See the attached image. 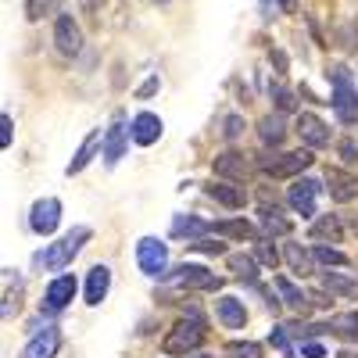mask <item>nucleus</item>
I'll list each match as a JSON object with an SVG mask.
<instances>
[{
    "instance_id": "21",
    "label": "nucleus",
    "mask_w": 358,
    "mask_h": 358,
    "mask_svg": "<svg viewBox=\"0 0 358 358\" xmlns=\"http://www.w3.org/2000/svg\"><path fill=\"white\" fill-rule=\"evenodd\" d=\"M97 151H104V136H101V129H94V133H90V136L83 140V147L76 151V158L69 162V176H79L90 162H94V155H97Z\"/></svg>"
},
{
    "instance_id": "46",
    "label": "nucleus",
    "mask_w": 358,
    "mask_h": 358,
    "mask_svg": "<svg viewBox=\"0 0 358 358\" xmlns=\"http://www.w3.org/2000/svg\"><path fill=\"white\" fill-rule=\"evenodd\" d=\"M280 11H294V0H280Z\"/></svg>"
},
{
    "instance_id": "16",
    "label": "nucleus",
    "mask_w": 358,
    "mask_h": 358,
    "mask_svg": "<svg viewBox=\"0 0 358 358\" xmlns=\"http://www.w3.org/2000/svg\"><path fill=\"white\" fill-rule=\"evenodd\" d=\"M212 169H215L219 179H233V183H244V179L251 176V165H248V158H244L241 151H222V155H215Z\"/></svg>"
},
{
    "instance_id": "31",
    "label": "nucleus",
    "mask_w": 358,
    "mask_h": 358,
    "mask_svg": "<svg viewBox=\"0 0 358 358\" xmlns=\"http://www.w3.org/2000/svg\"><path fill=\"white\" fill-rule=\"evenodd\" d=\"M226 358H262V344H255V341H229L226 344Z\"/></svg>"
},
{
    "instance_id": "3",
    "label": "nucleus",
    "mask_w": 358,
    "mask_h": 358,
    "mask_svg": "<svg viewBox=\"0 0 358 358\" xmlns=\"http://www.w3.org/2000/svg\"><path fill=\"white\" fill-rule=\"evenodd\" d=\"M90 241V229L86 226H76L72 233H65L57 244H50L43 255H40V265L47 268V273H62V268L72 265V258L83 251V244Z\"/></svg>"
},
{
    "instance_id": "32",
    "label": "nucleus",
    "mask_w": 358,
    "mask_h": 358,
    "mask_svg": "<svg viewBox=\"0 0 358 358\" xmlns=\"http://www.w3.org/2000/svg\"><path fill=\"white\" fill-rule=\"evenodd\" d=\"M255 258H258L265 268H276V265H280V255H276V248H273V241H268V236L255 241Z\"/></svg>"
},
{
    "instance_id": "20",
    "label": "nucleus",
    "mask_w": 358,
    "mask_h": 358,
    "mask_svg": "<svg viewBox=\"0 0 358 358\" xmlns=\"http://www.w3.org/2000/svg\"><path fill=\"white\" fill-rule=\"evenodd\" d=\"M258 226H262V233L265 236H290V229H294V222L280 212V208L273 204H262V212H258Z\"/></svg>"
},
{
    "instance_id": "2",
    "label": "nucleus",
    "mask_w": 358,
    "mask_h": 358,
    "mask_svg": "<svg viewBox=\"0 0 358 358\" xmlns=\"http://www.w3.org/2000/svg\"><path fill=\"white\" fill-rule=\"evenodd\" d=\"M326 79H330L334 86V111L344 126H351L355 118H358V94H355V86H351V72L344 65H334V69H326Z\"/></svg>"
},
{
    "instance_id": "44",
    "label": "nucleus",
    "mask_w": 358,
    "mask_h": 358,
    "mask_svg": "<svg viewBox=\"0 0 358 358\" xmlns=\"http://www.w3.org/2000/svg\"><path fill=\"white\" fill-rule=\"evenodd\" d=\"M280 8V0H262V11H265V18H273V11Z\"/></svg>"
},
{
    "instance_id": "11",
    "label": "nucleus",
    "mask_w": 358,
    "mask_h": 358,
    "mask_svg": "<svg viewBox=\"0 0 358 358\" xmlns=\"http://www.w3.org/2000/svg\"><path fill=\"white\" fill-rule=\"evenodd\" d=\"M76 290H79V283H76L72 273L54 276V280L47 283V290H43V305H47V312H62V308H69V301L76 297Z\"/></svg>"
},
{
    "instance_id": "40",
    "label": "nucleus",
    "mask_w": 358,
    "mask_h": 358,
    "mask_svg": "<svg viewBox=\"0 0 358 358\" xmlns=\"http://www.w3.org/2000/svg\"><path fill=\"white\" fill-rule=\"evenodd\" d=\"M301 358H326V348L315 344V341H305L301 344Z\"/></svg>"
},
{
    "instance_id": "7",
    "label": "nucleus",
    "mask_w": 358,
    "mask_h": 358,
    "mask_svg": "<svg viewBox=\"0 0 358 358\" xmlns=\"http://www.w3.org/2000/svg\"><path fill=\"white\" fill-rule=\"evenodd\" d=\"M136 265H140V273L147 276H165V268H169V248L158 241V236H143V241L136 244Z\"/></svg>"
},
{
    "instance_id": "17",
    "label": "nucleus",
    "mask_w": 358,
    "mask_h": 358,
    "mask_svg": "<svg viewBox=\"0 0 358 358\" xmlns=\"http://www.w3.org/2000/svg\"><path fill=\"white\" fill-rule=\"evenodd\" d=\"M215 315H219V322L226 326V330H244V322H248L244 301H241V297H233V294H222L215 301Z\"/></svg>"
},
{
    "instance_id": "35",
    "label": "nucleus",
    "mask_w": 358,
    "mask_h": 358,
    "mask_svg": "<svg viewBox=\"0 0 358 358\" xmlns=\"http://www.w3.org/2000/svg\"><path fill=\"white\" fill-rule=\"evenodd\" d=\"M287 330H290V326H273V334H268V344H273L276 351H283V355H290V337H287Z\"/></svg>"
},
{
    "instance_id": "30",
    "label": "nucleus",
    "mask_w": 358,
    "mask_h": 358,
    "mask_svg": "<svg viewBox=\"0 0 358 358\" xmlns=\"http://www.w3.org/2000/svg\"><path fill=\"white\" fill-rule=\"evenodd\" d=\"M273 287H276V294L283 297V305H290V308H301V305L308 301V294H301V287H294L287 276H273Z\"/></svg>"
},
{
    "instance_id": "4",
    "label": "nucleus",
    "mask_w": 358,
    "mask_h": 358,
    "mask_svg": "<svg viewBox=\"0 0 358 358\" xmlns=\"http://www.w3.org/2000/svg\"><path fill=\"white\" fill-rule=\"evenodd\" d=\"M312 151L301 147V151H290V155H258V169L265 176H276V179H287V176H301L305 169H312Z\"/></svg>"
},
{
    "instance_id": "1",
    "label": "nucleus",
    "mask_w": 358,
    "mask_h": 358,
    "mask_svg": "<svg viewBox=\"0 0 358 358\" xmlns=\"http://www.w3.org/2000/svg\"><path fill=\"white\" fill-rule=\"evenodd\" d=\"M201 344H204V322H201L197 312H190V319H179L172 330L165 334L162 351H165V355H190V351H197Z\"/></svg>"
},
{
    "instance_id": "43",
    "label": "nucleus",
    "mask_w": 358,
    "mask_h": 358,
    "mask_svg": "<svg viewBox=\"0 0 358 358\" xmlns=\"http://www.w3.org/2000/svg\"><path fill=\"white\" fill-rule=\"evenodd\" d=\"M308 301H312L315 308H326V305H330V301H326V294H322V290H312V294H308Z\"/></svg>"
},
{
    "instance_id": "45",
    "label": "nucleus",
    "mask_w": 358,
    "mask_h": 358,
    "mask_svg": "<svg viewBox=\"0 0 358 358\" xmlns=\"http://www.w3.org/2000/svg\"><path fill=\"white\" fill-rule=\"evenodd\" d=\"M273 62H276V69H280V72H287V57H283L280 50H273Z\"/></svg>"
},
{
    "instance_id": "15",
    "label": "nucleus",
    "mask_w": 358,
    "mask_h": 358,
    "mask_svg": "<svg viewBox=\"0 0 358 358\" xmlns=\"http://www.w3.org/2000/svg\"><path fill=\"white\" fill-rule=\"evenodd\" d=\"M294 129H297V136L305 140V147H326V143H330V129H326V122L319 115H312V111L297 115Z\"/></svg>"
},
{
    "instance_id": "29",
    "label": "nucleus",
    "mask_w": 358,
    "mask_h": 358,
    "mask_svg": "<svg viewBox=\"0 0 358 358\" xmlns=\"http://www.w3.org/2000/svg\"><path fill=\"white\" fill-rule=\"evenodd\" d=\"M322 287L341 297H358V280H351L344 273H322Z\"/></svg>"
},
{
    "instance_id": "8",
    "label": "nucleus",
    "mask_w": 358,
    "mask_h": 358,
    "mask_svg": "<svg viewBox=\"0 0 358 358\" xmlns=\"http://www.w3.org/2000/svg\"><path fill=\"white\" fill-rule=\"evenodd\" d=\"M129 136H133V129H126V115H122V111H115L111 126L104 129V165H108V169H115L118 162L126 158V143H129Z\"/></svg>"
},
{
    "instance_id": "9",
    "label": "nucleus",
    "mask_w": 358,
    "mask_h": 358,
    "mask_svg": "<svg viewBox=\"0 0 358 358\" xmlns=\"http://www.w3.org/2000/svg\"><path fill=\"white\" fill-rule=\"evenodd\" d=\"M57 226H62V201L57 197H43L33 204V212H29V229L36 236H50Z\"/></svg>"
},
{
    "instance_id": "5",
    "label": "nucleus",
    "mask_w": 358,
    "mask_h": 358,
    "mask_svg": "<svg viewBox=\"0 0 358 358\" xmlns=\"http://www.w3.org/2000/svg\"><path fill=\"white\" fill-rule=\"evenodd\" d=\"M326 187L319 183V179H308V176H297L294 183L287 187V204L294 208L301 219H315V204H319V194Z\"/></svg>"
},
{
    "instance_id": "39",
    "label": "nucleus",
    "mask_w": 358,
    "mask_h": 358,
    "mask_svg": "<svg viewBox=\"0 0 358 358\" xmlns=\"http://www.w3.org/2000/svg\"><path fill=\"white\" fill-rule=\"evenodd\" d=\"M0 147H4V151L11 147V115L8 111L0 115Z\"/></svg>"
},
{
    "instance_id": "28",
    "label": "nucleus",
    "mask_w": 358,
    "mask_h": 358,
    "mask_svg": "<svg viewBox=\"0 0 358 358\" xmlns=\"http://www.w3.org/2000/svg\"><path fill=\"white\" fill-rule=\"evenodd\" d=\"M330 330L341 341H358V312H337L330 319Z\"/></svg>"
},
{
    "instance_id": "12",
    "label": "nucleus",
    "mask_w": 358,
    "mask_h": 358,
    "mask_svg": "<svg viewBox=\"0 0 358 358\" xmlns=\"http://www.w3.org/2000/svg\"><path fill=\"white\" fill-rule=\"evenodd\" d=\"M54 47L62 50L65 57H76L83 50V33H79V25L72 15H57L54 18Z\"/></svg>"
},
{
    "instance_id": "37",
    "label": "nucleus",
    "mask_w": 358,
    "mask_h": 358,
    "mask_svg": "<svg viewBox=\"0 0 358 358\" xmlns=\"http://www.w3.org/2000/svg\"><path fill=\"white\" fill-rule=\"evenodd\" d=\"M222 126H226V129H222V136H226V140H233V136H241V129H244V118H241V115H229Z\"/></svg>"
},
{
    "instance_id": "6",
    "label": "nucleus",
    "mask_w": 358,
    "mask_h": 358,
    "mask_svg": "<svg viewBox=\"0 0 358 358\" xmlns=\"http://www.w3.org/2000/svg\"><path fill=\"white\" fill-rule=\"evenodd\" d=\"M165 280H169L172 287H179V290H219V287H222V276L208 273L204 265H190V262H183L179 268L165 273Z\"/></svg>"
},
{
    "instance_id": "14",
    "label": "nucleus",
    "mask_w": 358,
    "mask_h": 358,
    "mask_svg": "<svg viewBox=\"0 0 358 358\" xmlns=\"http://www.w3.org/2000/svg\"><path fill=\"white\" fill-rule=\"evenodd\" d=\"M57 348H62V330H57V326H43V330L22 348L18 358H54Z\"/></svg>"
},
{
    "instance_id": "27",
    "label": "nucleus",
    "mask_w": 358,
    "mask_h": 358,
    "mask_svg": "<svg viewBox=\"0 0 358 358\" xmlns=\"http://www.w3.org/2000/svg\"><path fill=\"white\" fill-rule=\"evenodd\" d=\"M287 265L294 268L297 276H312L315 273V255L305 251L301 244H287Z\"/></svg>"
},
{
    "instance_id": "38",
    "label": "nucleus",
    "mask_w": 358,
    "mask_h": 358,
    "mask_svg": "<svg viewBox=\"0 0 358 358\" xmlns=\"http://www.w3.org/2000/svg\"><path fill=\"white\" fill-rule=\"evenodd\" d=\"M337 151H341V158H344L348 165H358V147H355V140H341Z\"/></svg>"
},
{
    "instance_id": "10",
    "label": "nucleus",
    "mask_w": 358,
    "mask_h": 358,
    "mask_svg": "<svg viewBox=\"0 0 358 358\" xmlns=\"http://www.w3.org/2000/svg\"><path fill=\"white\" fill-rule=\"evenodd\" d=\"M322 183H326V190H330V197H334L337 204H348V201L358 197V176H355V172H344V169H337V165L326 169Z\"/></svg>"
},
{
    "instance_id": "23",
    "label": "nucleus",
    "mask_w": 358,
    "mask_h": 358,
    "mask_svg": "<svg viewBox=\"0 0 358 358\" xmlns=\"http://www.w3.org/2000/svg\"><path fill=\"white\" fill-rule=\"evenodd\" d=\"M258 140H262L265 147H273V151H276V147L287 140V126H283V118H280V115H265L262 122H258Z\"/></svg>"
},
{
    "instance_id": "19",
    "label": "nucleus",
    "mask_w": 358,
    "mask_h": 358,
    "mask_svg": "<svg viewBox=\"0 0 358 358\" xmlns=\"http://www.w3.org/2000/svg\"><path fill=\"white\" fill-rule=\"evenodd\" d=\"M108 287H111V268L108 265H94L86 273V305H101L108 297Z\"/></svg>"
},
{
    "instance_id": "48",
    "label": "nucleus",
    "mask_w": 358,
    "mask_h": 358,
    "mask_svg": "<svg viewBox=\"0 0 358 358\" xmlns=\"http://www.w3.org/2000/svg\"><path fill=\"white\" fill-rule=\"evenodd\" d=\"M194 358H212V355H194Z\"/></svg>"
},
{
    "instance_id": "41",
    "label": "nucleus",
    "mask_w": 358,
    "mask_h": 358,
    "mask_svg": "<svg viewBox=\"0 0 358 358\" xmlns=\"http://www.w3.org/2000/svg\"><path fill=\"white\" fill-rule=\"evenodd\" d=\"M43 11H47V0H25V15L33 18V22H36Z\"/></svg>"
},
{
    "instance_id": "36",
    "label": "nucleus",
    "mask_w": 358,
    "mask_h": 358,
    "mask_svg": "<svg viewBox=\"0 0 358 358\" xmlns=\"http://www.w3.org/2000/svg\"><path fill=\"white\" fill-rule=\"evenodd\" d=\"M190 248L204 251V255H226V244H219V241H190Z\"/></svg>"
},
{
    "instance_id": "26",
    "label": "nucleus",
    "mask_w": 358,
    "mask_h": 358,
    "mask_svg": "<svg viewBox=\"0 0 358 358\" xmlns=\"http://www.w3.org/2000/svg\"><path fill=\"white\" fill-rule=\"evenodd\" d=\"M201 233H212V222H201V219H194V215H179L176 222H172V236L176 241H201Z\"/></svg>"
},
{
    "instance_id": "18",
    "label": "nucleus",
    "mask_w": 358,
    "mask_h": 358,
    "mask_svg": "<svg viewBox=\"0 0 358 358\" xmlns=\"http://www.w3.org/2000/svg\"><path fill=\"white\" fill-rule=\"evenodd\" d=\"M129 129H133V143L151 147V143H158V136H162V118H158L155 111H140L133 122H129Z\"/></svg>"
},
{
    "instance_id": "42",
    "label": "nucleus",
    "mask_w": 358,
    "mask_h": 358,
    "mask_svg": "<svg viewBox=\"0 0 358 358\" xmlns=\"http://www.w3.org/2000/svg\"><path fill=\"white\" fill-rule=\"evenodd\" d=\"M158 86H162V79H158V76H151V79H147V83L136 90V97H151V94H158Z\"/></svg>"
},
{
    "instance_id": "13",
    "label": "nucleus",
    "mask_w": 358,
    "mask_h": 358,
    "mask_svg": "<svg viewBox=\"0 0 358 358\" xmlns=\"http://www.w3.org/2000/svg\"><path fill=\"white\" fill-rule=\"evenodd\" d=\"M204 194L222 208H233V212H241V208L248 204V190L241 183H233V179H212V183L204 187Z\"/></svg>"
},
{
    "instance_id": "33",
    "label": "nucleus",
    "mask_w": 358,
    "mask_h": 358,
    "mask_svg": "<svg viewBox=\"0 0 358 358\" xmlns=\"http://www.w3.org/2000/svg\"><path fill=\"white\" fill-rule=\"evenodd\" d=\"M312 255H315V262H319V265H351V262H348V255H341L337 248H326V244H315V248H312Z\"/></svg>"
},
{
    "instance_id": "47",
    "label": "nucleus",
    "mask_w": 358,
    "mask_h": 358,
    "mask_svg": "<svg viewBox=\"0 0 358 358\" xmlns=\"http://www.w3.org/2000/svg\"><path fill=\"white\" fill-rule=\"evenodd\" d=\"M337 358H358V351H341Z\"/></svg>"
},
{
    "instance_id": "24",
    "label": "nucleus",
    "mask_w": 358,
    "mask_h": 358,
    "mask_svg": "<svg viewBox=\"0 0 358 358\" xmlns=\"http://www.w3.org/2000/svg\"><path fill=\"white\" fill-rule=\"evenodd\" d=\"M308 236H312V241H330V244H341L344 226H341V219H337V215H319V219L312 222Z\"/></svg>"
},
{
    "instance_id": "22",
    "label": "nucleus",
    "mask_w": 358,
    "mask_h": 358,
    "mask_svg": "<svg viewBox=\"0 0 358 358\" xmlns=\"http://www.w3.org/2000/svg\"><path fill=\"white\" fill-rule=\"evenodd\" d=\"M215 236H233V241H262L258 229L248 219H226V222H212Z\"/></svg>"
},
{
    "instance_id": "34",
    "label": "nucleus",
    "mask_w": 358,
    "mask_h": 358,
    "mask_svg": "<svg viewBox=\"0 0 358 358\" xmlns=\"http://www.w3.org/2000/svg\"><path fill=\"white\" fill-rule=\"evenodd\" d=\"M268 97L276 101V108H280V111H290V108H294V94H290V90H287L283 83H268Z\"/></svg>"
},
{
    "instance_id": "25",
    "label": "nucleus",
    "mask_w": 358,
    "mask_h": 358,
    "mask_svg": "<svg viewBox=\"0 0 358 358\" xmlns=\"http://www.w3.org/2000/svg\"><path fill=\"white\" fill-rule=\"evenodd\" d=\"M258 258L255 255H229V268H233V276L241 280V283H251L258 287Z\"/></svg>"
}]
</instances>
